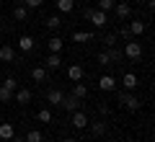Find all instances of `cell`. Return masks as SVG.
<instances>
[{"mask_svg":"<svg viewBox=\"0 0 155 142\" xmlns=\"http://www.w3.org/2000/svg\"><path fill=\"white\" fill-rule=\"evenodd\" d=\"M83 18H85V21H91L96 28H104L106 23H109V13L98 11V8H85V11H83Z\"/></svg>","mask_w":155,"mask_h":142,"instance_id":"1","label":"cell"},{"mask_svg":"<svg viewBox=\"0 0 155 142\" xmlns=\"http://www.w3.org/2000/svg\"><path fill=\"white\" fill-rule=\"evenodd\" d=\"M119 104H122L127 111H140V106H142L140 98L134 96L132 91H119Z\"/></svg>","mask_w":155,"mask_h":142,"instance_id":"2","label":"cell"},{"mask_svg":"<svg viewBox=\"0 0 155 142\" xmlns=\"http://www.w3.org/2000/svg\"><path fill=\"white\" fill-rule=\"evenodd\" d=\"M124 57L127 60H132V62H140V57H142V44L140 41H134V39H129L127 41V47H124Z\"/></svg>","mask_w":155,"mask_h":142,"instance_id":"3","label":"cell"},{"mask_svg":"<svg viewBox=\"0 0 155 142\" xmlns=\"http://www.w3.org/2000/svg\"><path fill=\"white\" fill-rule=\"evenodd\" d=\"M114 13L119 21H127L129 16H132V5L129 3H124V0H119V3H114Z\"/></svg>","mask_w":155,"mask_h":142,"instance_id":"4","label":"cell"},{"mask_svg":"<svg viewBox=\"0 0 155 142\" xmlns=\"http://www.w3.org/2000/svg\"><path fill=\"white\" fill-rule=\"evenodd\" d=\"M31 98H34V93L28 91V88H18V91L13 93V101H16L18 106H26V104H31Z\"/></svg>","mask_w":155,"mask_h":142,"instance_id":"5","label":"cell"},{"mask_svg":"<svg viewBox=\"0 0 155 142\" xmlns=\"http://www.w3.org/2000/svg\"><path fill=\"white\" fill-rule=\"evenodd\" d=\"M60 106L67 111V114H72V111H78V109H80V101H78L75 96H72V93H67L65 98H62V104H60Z\"/></svg>","mask_w":155,"mask_h":142,"instance_id":"6","label":"cell"},{"mask_svg":"<svg viewBox=\"0 0 155 142\" xmlns=\"http://www.w3.org/2000/svg\"><path fill=\"white\" fill-rule=\"evenodd\" d=\"M72 127H75V129H85V127H88V116H85V111H72Z\"/></svg>","mask_w":155,"mask_h":142,"instance_id":"7","label":"cell"},{"mask_svg":"<svg viewBox=\"0 0 155 142\" xmlns=\"http://www.w3.org/2000/svg\"><path fill=\"white\" fill-rule=\"evenodd\" d=\"M16 44H18V49H21V52H31L34 47H36V39L28 36V34H23V36H18Z\"/></svg>","mask_w":155,"mask_h":142,"instance_id":"8","label":"cell"},{"mask_svg":"<svg viewBox=\"0 0 155 142\" xmlns=\"http://www.w3.org/2000/svg\"><path fill=\"white\" fill-rule=\"evenodd\" d=\"M67 78H70L72 83H80V80L85 78V70H83V67H80V65L75 62V65H70V67H67Z\"/></svg>","mask_w":155,"mask_h":142,"instance_id":"9","label":"cell"},{"mask_svg":"<svg viewBox=\"0 0 155 142\" xmlns=\"http://www.w3.org/2000/svg\"><path fill=\"white\" fill-rule=\"evenodd\" d=\"M31 78L36 83H47V78H49V70H47L44 65H34L31 67Z\"/></svg>","mask_w":155,"mask_h":142,"instance_id":"10","label":"cell"},{"mask_svg":"<svg viewBox=\"0 0 155 142\" xmlns=\"http://www.w3.org/2000/svg\"><path fill=\"white\" fill-rule=\"evenodd\" d=\"M44 67H47V70H60V67H62V57L54 54V52H49V54L44 57Z\"/></svg>","mask_w":155,"mask_h":142,"instance_id":"11","label":"cell"},{"mask_svg":"<svg viewBox=\"0 0 155 142\" xmlns=\"http://www.w3.org/2000/svg\"><path fill=\"white\" fill-rule=\"evenodd\" d=\"M98 88H101V91H106V93L116 91V78L114 75H101L98 78Z\"/></svg>","mask_w":155,"mask_h":142,"instance_id":"12","label":"cell"},{"mask_svg":"<svg viewBox=\"0 0 155 142\" xmlns=\"http://www.w3.org/2000/svg\"><path fill=\"white\" fill-rule=\"evenodd\" d=\"M122 85H124V91H134V88L140 85V78L134 75V72H124V78H122Z\"/></svg>","mask_w":155,"mask_h":142,"instance_id":"13","label":"cell"},{"mask_svg":"<svg viewBox=\"0 0 155 142\" xmlns=\"http://www.w3.org/2000/svg\"><path fill=\"white\" fill-rule=\"evenodd\" d=\"M0 62H16V49H13L11 44L0 47Z\"/></svg>","mask_w":155,"mask_h":142,"instance_id":"14","label":"cell"},{"mask_svg":"<svg viewBox=\"0 0 155 142\" xmlns=\"http://www.w3.org/2000/svg\"><path fill=\"white\" fill-rule=\"evenodd\" d=\"M62 98H65V93H62L60 88H49V91H47V101H49L52 106H60Z\"/></svg>","mask_w":155,"mask_h":142,"instance_id":"15","label":"cell"},{"mask_svg":"<svg viewBox=\"0 0 155 142\" xmlns=\"http://www.w3.org/2000/svg\"><path fill=\"white\" fill-rule=\"evenodd\" d=\"M62 23H65V21H62V13H54V16L44 18V26L49 28V31H57V28H60Z\"/></svg>","mask_w":155,"mask_h":142,"instance_id":"16","label":"cell"},{"mask_svg":"<svg viewBox=\"0 0 155 142\" xmlns=\"http://www.w3.org/2000/svg\"><path fill=\"white\" fill-rule=\"evenodd\" d=\"M127 26H129V31H132V36H142V34H145V28H147V23L137 18V21H129Z\"/></svg>","mask_w":155,"mask_h":142,"instance_id":"17","label":"cell"},{"mask_svg":"<svg viewBox=\"0 0 155 142\" xmlns=\"http://www.w3.org/2000/svg\"><path fill=\"white\" fill-rule=\"evenodd\" d=\"M70 93H72V96H75L78 101H83L85 96H88V85H85V83L80 80V83H75V85H72V91H70Z\"/></svg>","mask_w":155,"mask_h":142,"instance_id":"18","label":"cell"},{"mask_svg":"<svg viewBox=\"0 0 155 142\" xmlns=\"http://www.w3.org/2000/svg\"><path fill=\"white\" fill-rule=\"evenodd\" d=\"M93 39H96V34H93V31H75V34H72V41H78V44L93 41Z\"/></svg>","mask_w":155,"mask_h":142,"instance_id":"19","label":"cell"},{"mask_svg":"<svg viewBox=\"0 0 155 142\" xmlns=\"http://www.w3.org/2000/svg\"><path fill=\"white\" fill-rule=\"evenodd\" d=\"M13 18H16V21H26L28 18V8L23 5V3H16V5H13Z\"/></svg>","mask_w":155,"mask_h":142,"instance_id":"20","label":"cell"},{"mask_svg":"<svg viewBox=\"0 0 155 142\" xmlns=\"http://www.w3.org/2000/svg\"><path fill=\"white\" fill-rule=\"evenodd\" d=\"M98 41L104 44V49H109V47H116V41H119V36H116V31H109V34H104V36H101Z\"/></svg>","mask_w":155,"mask_h":142,"instance_id":"21","label":"cell"},{"mask_svg":"<svg viewBox=\"0 0 155 142\" xmlns=\"http://www.w3.org/2000/svg\"><path fill=\"white\" fill-rule=\"evenodd\" d=\"M62 47H65V41H62L60 36H52L49 41H47V49H49V52H54V54H60V52H62Z\"/></svg>","mask_w":155,"mask_h":142,"instance_id":"22","label":"cell"},{"mask_svg":"<svg viewBox=\"0 0 155 142\" xmlns=\"http://www.w3.org/2000/svg\"><path fill=\"white\" fill-rule=\"evenodd\" d=\"M106 54H109L111 65H114V62H122V60H124V52L119 49V47H109V49H106Z\"/></svg>","mask_w":155,"mask_h":142,"instance_id":"23","label":"cell"},{"mask_svg":"<svg viewBox=\"0 0 155 142\" xmlns=\"http://www.w3.org/2000/svg\"><path fill=\"white\" fill-rule=\"evenodd\" d=\"M91 124V121H88ZM91 134L93 137H104L106 134V121H93V124H91Z\"/></svg>","mask_w":155,"mask_h":142,"instance_id":"24","label":"cell"},{"mask_svg":"<svg viewBox=\"0 0 155 142\" xmlns=\"http://www.w3.org/2000/svg\"><path fill=\"white\" fill-rule=\"evenodd\" d=\"M75 8V0H57V13H70Z\"/></svg>","mask_w":155,"mask_h":142,"instance_id":"25","label":"cell"},{"mask_svg":"<svg viewBox=\"0 0 155 142\" xmlns=\"http://www.w3.org/2000/svg\"><path fill=\"white\" fill-rule=\"evenodd\" d=\"M13 134H16L13 124H0V140H13Z\"/></svg>","mask_w":155,"mask_h":142,"instance_id":"26","label":"cell"},{"mask_svg":"<svg viewBox=\"0 0 155 142\" xmlns=\"http://www.w3.org/2000/svg\"><path fill=\"white\" fill-rule=\"evenodd\" d=\"M23 137H26V142H44V134H41L39 129H28Z\"/></svg>","mask_w":155,"mask_h":142,"instance_id":"27","label":"cell"},{"mask_svg":"<svg viewBox=\"0 0 155 142\" xmlns=\"http://www.w3.org/2000/svg\"><path fill=\"white\" fill-rule=\"evenodd\" d=\"M36 119L41 121V124H52V119H54V116H52L49 109H41V111H36Z\"/></svg>","mask_w":155,"mask_h":142,"instance_id":"28","label":"cell"},{"mask_svg":"<svg viewBox=\"0 0 155 142\" xmlns=\"http://www.w3.org/2000/svg\"><path fill=\"white\" fill-rule=\"evenodd\" d=\"M114 3H116V0H98V11L111 13V11H114Z\"/></svg>","mask_w":155,"mask_h":142,"instance_id":"29","label":"cell"},{"mask_svg":"<svg viewBox=\"0 0 155 142\" xmlns=\"http://www.w3.org/2000/svg\"><path fill=\"white\" fill-rule=\"evenodd\" d=\"M96 62H98L101 67H109V65H111V60H109V54H106V49H104V52H98V57H96Z\"/></svg>","mask_w":155,"mask_h":142,"instance_id":"30","label":"cell"},{"mask_svg":"<svg viewBox=\"0 0 155 142\" xmlns=\"http://www.w3.org/2000/svg\"><path fill=\"white\" fill-rule=\"evenodd\" d=\"M0 101H3V104H11L13 101V93L8 91V88H3V85H0Z\"/></svg>","mask_w":155,"mask_h":142,"instance_id":"31","label":"cell"},{"mask_svg":"<svg viewBox=\"0 0 155 142\" xmlns=\"http://www.w3.org/2000/svg\"><path fill=\"white\" fill-rule=\"evenodd\" d=\"M116 36H122L124 41H129V39H134V36H132V31H129V26H122L119 31H116Z\"/></svg>","mask_w":155,"mask_h":142,"instance_id":"32","label":"cell"},{"mask_svg":"<svg viewBox=\"0 0 155 142\" xmlns=\"http://www.w3.org/2000/svg\"><path fill=\"white\" fill-rule=\"evenodd\" d=\"M3 88H8L11 93H16V78H5V80H3Z\"/></svg>","mask_w":155,"mask_h":142,"instance_id":"33","label":"cell"},{"mask_svg":"<svg viewBox=\"0 0 155 142\" xmlns=\"http://www.w3.org/2000/svg\"><path fill=\"white\" fill-rule=\"evenodd\" d=\"M41 3H44V0H23V5H26L28 11H34V8H41Z\"/></svg>","mask_w":155,"mask_h":142,"instance_id":"34","label":"cell"},{"mask_svg":"<svg viewBox=\"0 0 155 142\" xmlns=\"http://www.w3.org/2000/svg\"><path fill=\"white\" fill-rule=\"evenodd\" d=\"M96 106H98V111H101V114H104V116H109V114H111L109 104H104V101H101V104H96Z\"/></svg>","mask_w":155,"mask_h":142,"instance_id":"35","label":"cell"},{"mask_svg":"<svg viewBox=\"0 0 155 142\" xmlns=\"http://www.w3.org/2000/svg\"><path fill=\"white\" fill-rule=\"evenodd\" d=\"M13 142H26V137L23 134H13Z\"/></svg>","mask_w":155,"mask_h":142,"instance_id":"36","label":"cell"},{"mask_svg":"<svg viewBox=\"0 0 155 142\" xmlns=\"http://www.w3.org/2000/svg\"><path fill=\"white\" fill-rule=\"evenodd\" d=\"M62 142H75V140H72V137H65V140H62Z\"/></svg>","mask_w":155,"mask_h":142,"instance_id":"37","label":"cell"}]
</instances>
